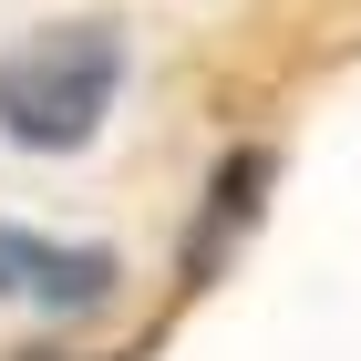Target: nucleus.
Instances as JSON below:
<instances>
[{
  "instance_id": "f257e3e1",
  "label": "nucleus",
  "mask_w": 361,
  "mask_h": 361,
  "mask_svg": "<svg viewBox=\"0 0 361 361\" xmlns=\"http://www.w3.org/2000/svg\"><path fill=\"white\" fill-rule=\"evenodd\" d=\"M124 83V31L114 21H42L0 52V135L31 155H73L104 135Z\"/></svg>"
},
{
  "instance_id": "f03ea898",
  "label": "nucleus",
  "mask_w": 361,
  "mask_h": 361,
  "mask_svg": "<svg viewBox=\"0 0 361 361\" xmlns=\"http://www.w3.org/2000/svg\"><path fill=\"white\" fill-rule=\"evenodd\" d=\"M114 279H124L114 248H73V238H42V227H11V217H0V300L93 310V300H114Z\"/></svg>"
}]
</instances>
